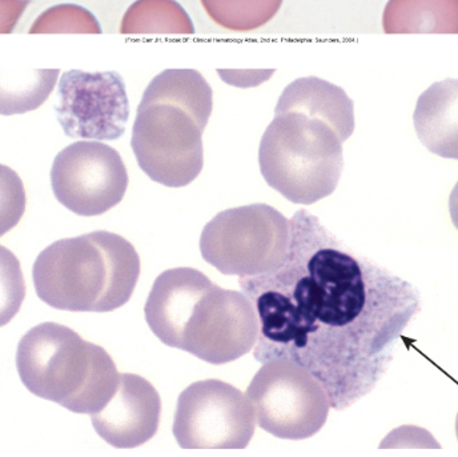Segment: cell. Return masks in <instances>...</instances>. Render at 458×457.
I'll return each mask as SVG.
<instances>
[{"label":"cell","instance_id":"obj_1","mask_svg":"<svg viewBox=\"0 0 458 457\" xmlns=\"http://www.w3.org/2000/svg\"><path fill=\"white\" fill-rule=\"evenodd\" d=\"M279 268L240 277L258 312L255 359L305 367L344 410L372 392L394 360L403 332L421 309L419 291L356 254L299 209Z\"/></svg>","mask_w":458,"mask_h":457},{"label":"cell","instance_id":"obj_2","mask_svg":"<svg viewBox=\"0 0 458 457\" xmlns=\"http://www.w3.org/2000/svg\"><path fill=\"white\" fill-rule=\"evenodd\" d=\"M144 314L160 342L215 366L247 355L260 334L258 312L250 298L220 288L195 268L160 274Z\"/></svg>","mask_w":458,"mask_h":457},{"label":"cell","instance_id":"obj_3","mask_svg":"<svg viewBox=\"0 0 458 457\" xmlns=\"http://www.w3.org/2000/svg\"><path fill=\"white\" fill-rule=\"evenodd\" d=\"M212 107L211 86L198 71L165 70L154 78L139 105L131 140L149 179L180 189L200 175Z\"/></svg>","mask_w":458,"mask_h":457},{"label":"cell","instance_id":"obj_4","mask_svg":"<svg viewBox=\"0 0 458 457\" xmlns=\"http://www.w3.org/2000/svg\"><path fill=\"white\" fill-rule=\"evenodd\" d=\"M32 276L37 295L53 309L111 312L132 296L140 258L122 236L97 231L48 246L35 261Z\"/></svg>","mask_w":458,"mask_h":457},{"label":"cell","instance_id":"obj_5","mask_svg":"<svg viewBox=\"0 0 458 457\" xmlns=\"http://www.w3.org/2000/svg\"><path fill=\"white\" fill-rule=\"evenodd\" d=\"M16 368L35 396L87 415L99 412L113 399L120 377L105 348L57 323H43L21 337Z\"/></svg>","mask_w":458,"mask_h":457},{"label":"cell","instance_id":"obj_6","mask_svg":"<svg viewBox=\"0 0 458 457\" xmlns=\"http://www.w3.org/2000/svg\"><path fill=\"white\" fill-rule=\"evenodd\" d=\"M267 184L294 204L332 195L342 178L343 141L331 124L301 111H275L259 148Z\"/></svg>","mask_w":458,"mask_h":457},{"label":"cell","instance_id":"obj_7","mask_svg":"<svg viewBox=\"0 0 458 457\" xmlns=\"http://www.w3.org/2000/svg\"><path fill=\"white\" fill-rule=\"evenodd\" d=\"M291 223L268 204L225 209L204 227L200 252L225 275L258 276L279 268L288 254Z\"/></svg>","mask_w":458,"mask_h":457},{"label":"cell","instance_id":"obj_8","mask_svg":"<svg viewBox=\"0 0 458 457\" xmlns=\"http://www.w3.org/2000/svg\"><path fill=\"white\" fill-rule=\"evenodd\" d=\"M247 394L259 427L279 439H310L323 428L332 408L320 380L286 359L264 363Z\"/></svg>","mask_w":458,"mask_h":457},{"label":"cell","instance_id":"obj_9","mask_svg":"<svg viewBox=\"0 0 458 457\" xmlns=\"http://www.w3.org/2000/svg\"><path fill=\"white\" fill-rule=\"evenodd\" d=\"M256 421L247 394L208 379L180 394L172 431L184 450H242L255 435Z\"/></svg>","mask_w":458,"mask_h":457},{"label":"cell","instance_id":"obj_10","mask_svg":"<svg viewBox=\"0 0 458 457\" xmlns=\"http://www.w3.org/2000/svg\"><path fill=\"white\" fill-rule=\"evenodd\" d=\"M60 204L79 216H99L124 198L128 173L119 152L100 141H76L60 151L51 168Z\"/></svg>","mask_w":458,"mask_h":457},{"label":"cell","instance_id":"obj_11","mask_svg":"<svg viewBox=\"0 0 458 457\" xmlns=\"http://www.w3.org/2000/svg\"><path fill=\"white\" fill-rule=\"evenodd\" d=\"M56 115L70 138L116 140L130 116L124 80L114 71H67L59 81Z\"/></svg>","mask_w":458,"mask_h":457},{"label":"cell","instance_id":"obj_12","mask_svg":"<svg viewBox=\"0 0 458 457\" xmlns=\"http://www.w3.org/2000/svg\"><path fill=\"white\" fill-rule=\"evenodd\" d=\"M162 416V400L154 385L133 374H120L113 399L91 415L100 437L114 448H136L157 435Z\"/></svg>","mask_w":458,"mask_h":457},{"label":"cell","instance_id":"obj_13","mask_svg":"<svg viewBox=\"0 0 458 457\" xmlns=\"http://www.w3.org/2000/svg\"><path fill=\"white\" fill-rule=\"evenodd\" d=\"M413 123L420 141L430 152L458 160V79L437 81L422 92Z\"/></svg>","mask_w":458,"mask_h":457},{"label":"cell","instance_id":"obj_14","mask_svg":"<svg viewBox=\"0 0 458 457\" xmlns=\"http://www.w3.org/2000/svg\"><path fill=\"white\" fill-rule=\"evenodd\" d=\"M288 110L301 111L331 124L343 143L353 133V100L342 87L316 76L297 79L286 87L275 111Z\"/></svg>","mask_w":458,"mask_h":457},{"label":"cell","instance_id":"obj_15","mask_svg":"<svg viewBox=\"0 0 458 457\" xmlns=\"http://www.w3.org/2000/svg\"><path fill=\"white\" fill-rule=\"evenodd\" d=\"M386 34H458V0H388Z\"/></svg>","mask_w":458,"mask_h":457},{"label":"cell","instance_id":"obj_16","mask_svg":"<svg viewBox=\"0 0 458 457\" xmlns=\"http://www.w3.org/2000/svg\"><path fill=\"white\" fill-rule=\"evenodd\" d=\"M120 32L127 35H192L187 11L176 0H136L125 11Z\"/></svg>","mask_w":458,"mask_h":457},{"label":"cell","instance_id":"obj_17","mask_svg":"<svg viewBox=\"0 0 458 457\" xmlns=\"http://www.w3.org/2000/svg\"><path fill=\"white\" fill-rule=\"evenodd\" d=\"M207 15L229 31L260 29L279 13L284 0H200Z\"/></svg>","mask_w":458,"mask_h":457},{"label":"cell","instance_id":"obj_18","mask_svg":"<svg viewBox=\"0 0 458 457\" xmlns=\"http://www.w3.org/2000/svg\"><path fill=\"white\" fill-rule=\"evenodd\" d=\"M59 70L32 71L2 83L3 115L23 114L39 107L55 86Z\"/></svg>","mask_w":458,"mask_h":457},{"label":"cell","instance_id":"obj_19","mask_svg":"<svg viewBox=\"0 0 458 457\" xmlns=\"http://www.w3.org/2000/svg\"><path fill=\"white\" fill-rule=\"evenodd\" d=\"M99 21L86 8L59 4L48 8L32 24L30 34H100Z\"/></svg>","mask_w":458,"mask_h":457},{"label":"cell","instance_id":"obj_20","mask_svg":"<svg viewBox=\"0 0 458 457\" xmlns=\"http://www.w3.org/2000/svg\"><path fill=\"white\" fill-rule=\"evenodd\" d=\"M449 214H451L454 227L458 230V182L454 191H452L451 198H449Z\"/></svg>","mask_w":458,"mask_h":457},{"label":"cell","instance_id":"obj_21","mask_svg":"<svg viewBox=\"0 0 458 457\" xmlns=\"http://www.w3.org/2000/svg\"><path fill=\"white\" fill-rule=\"evenodd\" d=\"M456 432H457V437H458V416H457V423H456Z\"/></svg>","mask_w":458,"mask_h":457}]
</instances>
